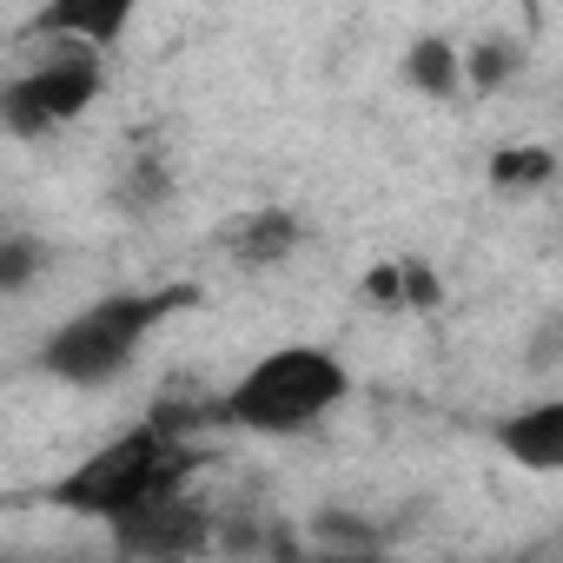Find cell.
<instances>
[{
    "label": "cell",
    "instance_id": "6da1fadb",
    "mask_svg": "<svg viewBox=\"0 0 563 563\" xmlns=\"http://www.w3.org/2000/svg\"><path fill=\"white\" fill-rule=\"evenodd\" d=\"M199 464H206V457L192 451V438H166V431H153V424L140 418L133 431H120V438H107L93 457H80L67 477H54L47 497H54L60 510H74V517H100V523H107V517H120V510H133V504H146V497L186 490Z\"/></svg>",
    "mask_w": 563,
    "mask_h": 563
},
{
    "label": "cell",
    "instance_id": "7a4b0ae2",
    "mask_svg": "<svg viewBox=\"0 0 563 563\" xmlns=\"http://www.w3.org/2000/svg\"><path fill=\"white\" fill-rule=\"evenodd\" d=\"M345 391H352V372L325 345H278L232 391H219V418L258 438H292V431H312Z\"/></svg>",
    "mask_w": 563,
    "mask_h": 563
},
{
    "label": "cell",
    "instance_id": "3957f363",
    "mask_svg": "<svg viewBox=\"0 0 563 563\" xmlns=\"http://www.w3.org/2000/svg\"><path fill=\"white\" fill-rule=\"evenodd\" d=\"M186 306H199V292H192V286H159V292H113V299L87 306L80 319H67V325H60V332L41 345V372H47V378H60V385L100 391V385H113V378L133 365L140 339H146L159 319L186 312Z\"/></svg>",
    "mask_w": 563,
    "mask_h": 563
},
{
    "label": "cell",
    "instance_id": "277c9868",
    "mask_svg": "<svg viewBox=\"0 0 563 563\" xmlns=\"http://www.w3.org/2000/svg\"><path fill=\"white\" fill-rule=\"evenodd\" d=\"M27 67L0 80V126L14 140H47L54 126L80 120L100 93H107V67L100 47L80 41H21Z\"/></svg>",
    "mask_w": 563,
    "mask_h": 563
},
{
    "label": "cell",
    "instance_id": "5b68a950",
    "mask_svg": "<svg viewBox=\"0 0 563 563\" xmlns=\"http://www.w3.org/2000/svg\"><path fill=\"white\" fill-rule=\"evenodd\" d=\"M107 530H113V550H120V556H153V563L199 556V550L212 543V517H206V504H192V490L146 497V504L107 517Z\"/></svg>",
    "mask_w": 563,
    "mask_h": 563
},
{
    "label": "cell",
    "instance_id": "8992f818",
    "mask_svg": "<svg viewBox=\"0 0 563 563\" xmlns=\"http://www.w3.org/2000/svg\"><path fill=\"white\" fill-rule=\"evenodd\" d=\"M140 0H47V8L21 27V41H80V47H113L126 34Z\"/></svg>",
    "mask_w": 563,
    "mask_h": 563
},
{
    "label": "cell",
    "instance_id": "52a82bcc",
    "mask_svg": "<svg viewBox=\"0 0 563 563\" xmlns=\"http://www.w3.org/2000/svg\"><path fill=\"white\" fill-rule=\"evenodd\" d=\"M299 239H306V225H299L286 206H252V212H239V219L219 225V252H225L232 265H245V272L286 265V258L299 252Z\"/></svg>",
    "mask_w": 563,
    "mask_h": 563
},
{
    "label": "cell",
    "instance_id": "ba28073f",
    "mask_svg": "<svg viewBox=\"0 0 563 563\" xmlns=\"http://www.w3.org/2000/svg\"><path fill=\"white\" fill-rule=\"evenodd\" d=\"M497 444L510 451V464H523V471H563V405L550 398V405H530V411H517V418H504L497 424Z\"/></svg>",
    "mask_w": 563,
    "mask_h": 563
},
{
    "label": "cell",
    "instance_id": "9c48e42d",
    "mask_svg": "<svg viewBox=\"0 0 563 563\" xmlns=\"http://www.w3.org/2000/svg\"><path fill=\"white\" fill-rule=\"evenodd\" d=\"M113 206L133 212V219H153L159 206H173V173H166V153L159 146H133L126 173L113 179Z\"/></svg>",
    "mask_w": 563,
    "mask_h": 563
},
{
    "label": "cell",
    "instance_id": "30bf717a",
    "mask_svg": "<svg viewBox=\"0 0 563 563\" xmlns=\"http://www.w3.org/2000/svg\"><path fill=\"white\" fill-rule=\"evenodd\" d=\"M405 87H418L424 100H457L464 87V67H457V47L444 34H418L405 47Z\"/></svg>",
    "mask_w": 563,
    "mask_h": 563
},
{
    "label": "cell",
    "instance_id": "8fae6325",
    "mask_svg": "<svg viewBox=\"0 0 563 563\" xmlns=\"http://www.w3.org/2000/svg\"><path fill=\"white\" fill-rule=\"evenodd\" d=\"M146 424L153 431H166V438H192V431H206V424H225L219 418V398L206 391V385H166L159 398H153V411H146Z\"/></svg>",
    "mask_w": 563,
    "mask_h": 563
},
{
    "label": "cell",
    "instance_id": "7c38bea8",
    "mask_svg": "<svg viewBox=\"0 0 563 563\" xmlns=\"http://www.w3.org/2000/svg\"><path fill=\"white\" fill-rule=\"evenodd\" d=\"M457 67H464V87L471 93H497V87H510L523 74V47L510 34H484L471 54H457Z\"/></svg>",
    "mask_w": 563,
    "mask_h": 563
},
{
    "label": "cell",
    "instance_id": "4fadbf2b",
    "mask_svg": "<svg viewBox=\"0 0 563 563\" xmlns=\"http://www.w3.org/2000/svg\"><path fill=\"white\" fill-rule=\"evenodd\" d=\"M556 179V153L550 146H504L490 159V192H543Z\"/></svg>",
    "mask_w": 563,
    "mask_h": 563
},
{
    "label": "cell",
    "instance_id": "5bb4252c",
    "mask_svg": "<svg viewBox=\"0 0 563 563\" xmlns=\"http://www.w3.org/2000/svg\"><path fill=\"white\" fill-rule=\"evenodd\" d=\"M47 239H27V232H14V239H0V292H21V286H34V278L47 272Z\"/></svg>",
    "mask_w": 563,
    "mask_h": 563
},
{
    "label": "cell",
    "instance_id": "9a60e30c",
    "mask_svg": "<svg viewBox=\"0 0 563 563\" xmlns=\"http://www.w3.org/2000/svg\"><path fill=\"white\" fill-rule=\"evenodd\" d=\"M398 299H405V312H438L444 306V278L424 258H398Z\"/></svg>",
    "mask_w": 563,
    "mask_h": 563
},
{
    "label": "cell",
    "instance_id": "2e32d148",
    "mask_svg": "<svg viewBox=\"0 0 563 563\" xmlns=\"http://www.w3.org/2000/svg\"><path fill=\"white\" fill-rule=\"evenodd\" d=\"M319 537H325L332 550H365V556H372V550H385V537H378V530H365L358 517L345 523L339 510H325V517H319Z\"/></svg>",
    "mask_w": 563,
    "mask_h": 563
},
{
    "label": "cell",
    "instance_id": "e0dca14e",
    "mask_svg": "<svg viewBox=\"0 0 563 563\" xmlns=\"http://www.w3.org/2000/svg\"><path fill=\"white\" fill-rule=\"evenodd\" d=\"M358 292H365L378 312H405V299H398V258H391V265H372Z\"/></svg>",
    "mask_w": 563,
    "mask_h": 563
},
{
    "label": "cell",
    "instance_id": "ac0fdd59",
    "mask_svg": "<svg viewBox=\"0 0 563 563\" xmlns=\"http://www.w3.org/2000/svg\"><path fill=\"white\" fill-rule=\"evenodd\" d=\"M556 345H563V319H550V325L537 332V345H530V372H550V365H556Z\"/></svg>",
    "mask_w": 563,
    "mask_h": 563
}]
</instances>
